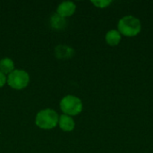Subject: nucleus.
<instances>
[{"instance_id": "obj_6", "label": "nucleus", "mask_w": 153, "mask_h": 153, "mask_svg": "<svg viewBox=\"0 0 153 153\" xmlns=\"http://www.w3.org/2000/svg\"><path fill=\"white\" fill-rule=\"evenodd\" d=\"M58 125L60 128L65 131V132H71L74 129L75 124L72 117L67 116V115H61L58 119Z\"/></svg>"}, {"instance_id": "obj_10", "label": "nucleus", "mask_w": 153, "mask_h": 153, "mask_svg": "<svg viewBox=\"0 0 153 153\" xmlns=\"http://www.w3.org/2000/svg\"><path fill=\"white\" fill-rule=\"evenodd\" d=\"M50 22H51V25L55 29H63L64 27H65V23H66L65 18L61 17L57 13H55L54 15H52Z\"/></svg>"}, {"instance_id": "obj_4", "label": "nucleus", "mask_w": 153, "mask_h": 153, "mask_svg": "<svg viewBox=\"0 0 153 153\" xmlns=\"http://www.w3.org/2000/svg\"><path fill=\"white\" fill-rule=\"evenodd\" d=\"M30 82V75L24 70L14 69L7 77L8 85L14 90H22L28 86Z\"/></svg>"}, {"instance_id": "obj_7", "label": "nucleus", "mask_w": 153, "mask_h": 153, "mask_svg": "<svg viewBox=\"0 0 153 153\" xmlns=\"http://www.w3.org/2000/svg\"><path fill=\"white\" fill-rule=\"evenodd\" d=\"M121 34L117 30H111L106 34V41L109 46H117L121 41Z\"/></svg>"}, {"instance_id": "obj_11", "label": "nucleus", "mask_w": 153, "mask_h": 153, "mask_svg": "<svg viewBox=\"0 0 153 153\" xmlns=\"http://www.w3.org/2000/svg\"><path fill=\"white\" fill-rule=\"evenodd\" d=\"M91 3H92L95 6H97V7H99V8H106V7H108V6L112 3V1L97 0V1H91Z\"/></svg>"}, {"instance_id": "obj_3", "label": "nucleus", "mask_w": 153, "mask_h": 153, "mask_svg": "<svg viewBox=\"0 0 153 153\" xmlns=\"http://www.w3.org/2000/svg\"><path fill=\"white\" fill-rule=\"evenodd\" d=\"M60 108L65 115L70 117L76 116L82 110V102L76 96L67 95L61 100Z\"/></svg>"}, {"instance_id": "obj_5", "label": "nucleus", "mask_w": 153, "mask_h": 153, "mask_svg": "<svg viewBox=\"0 0 153 153\" xmlns=\"http://www.w3.org/2000/svg\"><path fill=\"white\" fill-rule=\"evenodd\" d=\"M75 9H76V5L74 4V3L70 1H65L58 5L56 9V13L61 17L65 18L73 15L75 12Z\"/></svg>"}, {"instance_id": "obj_2", "label": "nucleus", "mask_w": 153, "mask_h": 153, "mask_svg": "<svg viewBox=\"0 0 153 153\" xmlns=\"http://www.w3.org/2000/svg\"><path fill=\"white\" fill-rule=\"evenodd\" d=\"M58 119H59L58 114L55 110L50 108H46L40 110L37 114L35 123L39 128L49 130V129H53L57 126Z\"/></svg>"}, {"instance_id": "obj_8", "label": "nucleus", "mask_w": 153, "mask_h": 153, "mask_svg": "<svg viewBox=\"0 0 153 153\" xmlns=\"http://www.w3.org/2000/svg\"><path fill=\"white\" fill-rule=\"evenodd\" d=\"M14 70L13 61L8 57H4L0 60V72L4 74H10Z\"/></svg>"}, {"instance_id": "obj_12", "label": "nucleus", "mask_w": 153, "mask_h": 153, "mask_svg": "<svg viewBox=\"0 0 153 153\" xmlns=\"http://www.w3.org/2000/svg\"><path fill=\"white\" fill-rule=\"evenodd\" d=\"M6 82H7V78H6L5 74H4L2 72H0V88L3 87Z\"/></svg>"}, {"instance_id": "obj_1", "label": "nucleus", "mask_w": 153, "mask_h": 153, "mask_svg": "<svg viewBox=\"0 0 153 153\" xmlns=\"http://www.w3.org/2000/svg\"><path fill=\"white\" fill-rule=\"evenodd\" d=\"M117 29L121 35L126 37H134L141 32L142 24L138 18L133 15H126L118 21Z\"/></svg>"}, {"instance_id": "obj_9", "label": "nucleus", "mask_w": 153, "mask_h": 153, "mask_svg": "<svg viewBox=\"0 0 153 153\" xmlns=\"http://www.w3.org/2000/svg\"><path fill=\"white\" fill-rule=\"evenodd\" d=\"M74 49L60 45L56 48V55L58 58H69L73 56Z\"/></svg>"}]
</instances>
